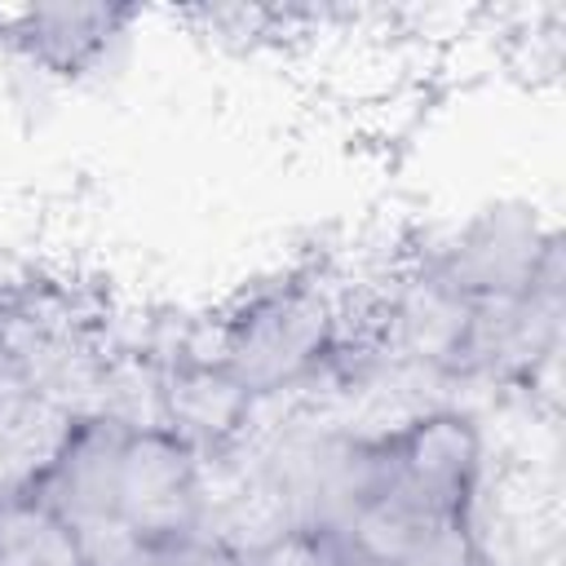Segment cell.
Wrapping results in <instances>:
<instances>
[{
  "label": "cell",
  "mask_w": 566,
  "mask_h": 566,
  "mask_svg": "<svg viewBox=\"0 0 566 566\" xmlns=\"http://www.w3.org/2000/svg\"><path fill=\"white\" fill-rule=\"evenodd\" d=\"M137 18V9L115 4H40L4 18V44L40 80L80 84L115 66V53L133 40Z\"/></svg>",
  "instance_id": "obj_1"
}]
</instances>
